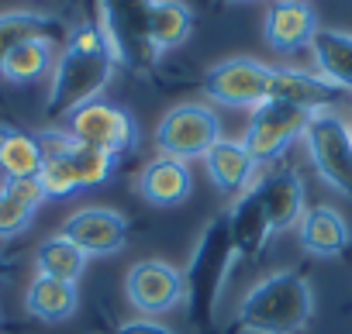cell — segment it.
Segmentation results:
<instances>
[{
	"label": "cell",
	"instance_id": "484cf974",
	"mask_svg": "<svg viewBox=\"0 0 352 334\" xmlns=\"http://www.w3.org/2000/svg\"><path fill=\"white\" fill-rule=\"evenodd\" d=\"M38 183H42L45 197H52V200L73 197V193L80 190V183H76L73 169H69V162H66V155H49V158L42 162V173H38Z\"/></svg>",
	"mask_w": 352,
	"mask_h": 334
},
{
	"label": "cell",
	"instance_id": "7402d4cb",
	"mask_svg": "<svg viewBox=\"0 0 352 334\" xmlns=\"http://www.w3.org/2000/svg\"><path fill=\"white\" fill-rule=\"evenodd\" d=\"M0 173L8 180H25L42 173V148L35 134L0 128Z\"/></svg>",
	"mask_w": 352,
	"mask_h": 334
},
{
	"label": "cell",
	"instance_id": "3957f363",
	"mask_svg": "<svg viewBox=\"0 0 352 334\" xmlns=\"http://www.w3.org/2000/svg\"><path fill=\"white\" fill-rule=\"evenodd\" d=\"M232 262H235V245H232L228 214H225V217H214L201 231V238L194 245V255L187 262V272H184L187 303H190V313H194L197 327H211L214 310H218V296L225 289Z\"/></svg>",
	"mask_w": 352,
	"mask_h": 334
},
{
	"label": "cell",
	"instance_id": "6da1fadb",
	"mask_svg": "<svg viewBox=\"0 0 352 334\" xmlns=\"http://www.w3.org/2000/svg\"><path fill=\"white\" fill-rule=\"evenodd\" d=\"M111 76H114V56H111L104 35L97 32V25L76 28L69 35L63 56L56 59L45 114L49 117H69L80 107L100 100Z\"/></svg>",
	"mask_w": 352,
	"mask_h": 334
},
{
	"label": "cell",
	"instance_id": "9c48e42d",
	"mask_svg": "<svg viewBox=\"0 0 352 334\" xmlns=\"http://www.w3.org/2000/svg\"><path fill=\"white\" fill-rule=\"evenodd\" d=\"M307 117L304 110L297 107H287V104H276V100H266L263 107L252 110V121H249V131L242 138L245 152L252 155V162H270L276 158L294 138H304V128H307Z\"/></svg>",
	"mask_w": 352,
	"mask_h": 334
},
{
	"label": "cell",
	"instance_id": "8fae6325",
	"mask_svg": "<svg viewBox=\"0 0 352 334\" xmlns=\"http://www.w3.org/2000/svg\"><path fill=\"white\" fill-rule=\"evenodd\" d=\"M59 235H66L76 248H83V255H114L128 241V221L124 214L107 207H83L73 217H66Z\"/></svg>",
	"mask_w": 352,
	"mask_h": 334
},
{
	"label": "cell",
	"instance_id": "ba28073f",
	"mask_svg": "<svg viewBox=\"0 0 352 334\" xmlns=\"http://www.w3.org/2000/svg\"><path fill=\"white\" fill-rule=\"evenodd\" d=\"M270 83L273 69L259 59H228L208 73L204 90L225 107H263L270 100Z\"/></svg>",
	"mask_w": 352,
	"mask_h": 334
},
{
	"label": "cell",
	"instance_id": "30bf717a",
	"mask_svg": "<svg viewBox=\"0 0 352 334\" xmlns=\"http://www.w3.org/2000/svg\"><path fill=\"white\" fill-rule=\"evenodd\" d=\"M124 289H128L131 307H138L142 313H166L176 303L187 300L184 272L169 262H159V259L135 262L128 279H124Z\"/></svg>",
	"mask_w": 352,
	"mask_h": 334
},
{
	"label": "cell",
	"instance_id": "cb8c5ba5",
	"mask_svg": "<svg viewBox=\"0 0 352 334\" xmlns=\"http://www.w3.org/2000/svg\"><path fill=\"white\" fill-rule=\"evenodd\" d=\"M35 265H38V276L63 279V283H76V279L83 276L87 255H83V248H76L66 235H52V238H45V241L38 245Z\"/></svg>",
	"mask_w": 352,
	"mask_h": 334
},
{
	"label": "cell",
	"instance_id": "7c38bea8",
	"mask_svg": "<svg viewBox=\"0 0 352 334\" xmlns=\"http://www.w3.org/2000/svg\"><path fill=\"white\" fill-rule=\"evenodd\" d=\"M228 235H232V245H235V259H249L252 262V259L263 255L273 228H270V217H266V204H263L259 183H252L232 204V211H228Z\"/></svg>",
	"mask_w": 352,
	"mask_h": 334
},
{
	"label": "cell",
	"instance_id": "603a6c76",
	"mask_svg": "<svg viewBox=\"0 0 352 334\" xmlns=\"http://www.w3.org/2000/svg\"><path fill=\"white\" fill-rule=\"evenodd\" d=\"M49 69H56V52H52V38H28L21 42L0 66V76L8 83H35L42 80Z\"/></svg>",
	"mask_w": 352,
	"mask_h": 334
},
{
	"label": "cell",
	"instance_id": "4fadbf2b",
	"mask_svg": "<svg viewBox=\"0 0 352 334\" xmlns=\"http://www.w3.org/2000/svg\"><path fill=\"white\" fill-rule=\"evenodd\" d=\"M318 32V18L307 0H273L266 18V42L273 52L290 56L304 45H311Z\"/></svg>",
	"mask_w": 352,
	"mask_h": 334
},
{
	"label": "cell",
	"instance_id": "f546056e",
	"mask_svg": "<svg viewBox=\"0 0 352 334\" xmlns=\"http://www.w3.org/2000/svg\"><path fill=\"white\" fill-rule=\"evenodd\" d=\"M349 134H352V128H349Z\"/></svg>",
	"mask_w": 352,
	"mask_h": 334
},
{
	"label": "cell",
	"instance_id": "ffe728a7",
	"mask_svg": "<svg viewBox=\"0 0 352 334\" xmlns=\"http://www.w3.org/2000/svg\"><path fill=\"white\" fill-rule=\"evenodd\" d=\"M311 52H314L318 73L328 83H335L338 90H352V35L318 28L311 38Z\"/></svg>",
	"mask_w": 352,
	"mask_h": 334
},
{
	"label": "cell",
	"instance_id": "7a4b0ae2",
	"mask_svg": "<svg viewBox=\"0 0 352 334\" xmlns=\"http://www.w3.org/2000/svg\"><path fill=\"white\" fill-rule=\"evenodd\" d=\"M311 313V283L297 272H273L245 293L239 307V327L245 334H297L307 327Z\"/></svg>",
	"mask_w": 352,
	"mask_h": 334
},
{
	"label": "cell",
	"instance_id": "5bb4252c",
	"mask_svg": "<svg viewBox=\"0 0 352 334\" xmlns=\"http://www.w3.org/2000/svg\"><path fill=\"white\" fill-rule=\"evenodd\" d=\"M338 86L328 83L321 73H304V69H273V83H270V100L297 107L304 114H318L328 104L338 100Z\"/></svg>",
	"mask_w": 352,
	"mask_h": 334
},
{
	"label": "cell",
	"instance_id": "83f0119b",
	"mask_svg": "<svg viewBox=\"0 0 352 334\" xmlns=\"http://www.w3.org/2000/svg\"><path fill=\"white\" fill-rule=\"evenodd\" d=\"M4 190L8 193H14L21 204H28L32 211H38L49 197H45V190H42V183H38V176H25V180H4Z\"/></svg>",
	"mask_w": 352,
	"mask_h": 334
},
{
	"label": "cell",
	"instance_id": "e0dca14e",
	"mask_svg": "<svg viewBox=\"0 0 352 334\" xmlns=\"http://www.w3.org/2000/svg\"><path fill=\"white\" fill-rule=\"evenodd\" d=\"M208 162V173H211V183L221 190V193H245L252 187V173H256V162L252 155L245 152L242 141H214L211 152L204 155Z\"/></svg>",
	"mask_w": 352,
	"mask_h": 334
},
{
	"label": "cell",
	"instance_id": "8992f818",
	"mask_svg": "<svg viewBox=\"0 0 352 334\" xmlns=\"http://www.w3.org/2000/svg\"><path fill=\"white\" fill-rule=\"evenodd\" d=\"M155 141L169 158H180V162L201 158L211 152L214 141H221L218 114L204 104H180L159 121Z\"/></svg>",
	"mask_w": 352,
	"mask_h": 334
},
{
	"label": "cell",
	"instance_id": "d6986e66",
	"mask_svg": "<svg viewBox=\"0 0 352 334\" xmlns=\"http://www.w3.org/2000/svg\"><path fill=\"white\" fill-rule=\"evenodd\" d=\"M25 307L32 317L45 320V324H63L76 313L80 307V293L76 283H63V279H49V276H35L28 293H25Z\"/></svg>",
	"mask_w": 352,
	"mask_h": 334
},
{
	"label": "cell",
	"instance_id": "44dd1931",
	"mask_svg": "<svg viewBox=\"0 0 352 334\" xmlns=\"http://www.w3.org/2000/svg\"><path fill=\"white\" fill-rule=\"evenodd\" d=\"M194 28V11L184 0H155L148 14V49L152 56L184 45Z\"/></svg>",
	"mask_w": 352,
	"mask_h": 334
},
{
	"label": "cell",
	"instance_id": "4316f807",
	"mask_svg": "<svg viewBox=\"0 0 352 334\" xmlns=\"http://www.w3.org/2000/svg\"><path fill=\"white\" fill-rule=\"evenodd\" d=\"M32 217H35V211L28 204H21L14 193L0 187V238H14V235L28 231Z\"/></svg>",
	"mask_w": 352,
	"mask_h": 334
},
{
	"label": "cell",
	"instance_id": "ac0fdd59",
	"mask_svg": "<svg viewBox=\"0 0 352 334\" xmlns=\"http://www.w3.org/2000/svg\"><path fill=\"white\" fill-rule=\"evenodd\" d=\"M259 193H263L273 235L300 224V217H304V183H300V176H294V173L266 176V180H259Z\"/></svg>",
	"mask_w": 352,
	"mask_h": 334
},
{
	"label": "cell",
	"instance_id": "277c9868",
	"mask_svg": "<svg viewBox=\"0 0 352 334\" xmlns=\"http://www.w3.org/2000/svg\"><path fill=\"white\" fill-rule=\"evenodd\" d=\"M155 0H97V32L104 35L114 62H148V14Z\"/></svg>",
	"mask_w": 352,
	"mask_h": 334
},
{
	"label": "cell",
	"instance_id": "9a60e30c",
	"mask_svg": "<svg viewBox=\"0 0 352 334\" xmlns=\"http://www.w3.org/2000/svg\"><path fill=\"white\" fill-rule=\"evenodd\" d=\"M190 169L187 162L180 158H169V155H159L152 158L142 176H138V193L152 204V207H176L190 197Z\"/></svg>",
	"mask_w": 352,
	"mask_h": 334
},
{
	"label": "cell",
	"instance_id": "f1b7e54d",
	"mask_svg": "<svg viewBox=\"0 0 352 334\" xmlns=\"http://www.w3.org/2000/svg\"><path fill=\"white\" fill-rule=\"evenodd\" d=\"M114 334H173L166 324H159V320H148V317H142V320H128V324H121Z\"/></svg>",
	"mask_w": 352,
	"mask_h": 334
},
{
	"label": "cell",
	"instance_id": "52a82bcc",
	"mask_svg": "<svg viewBox=\"0 0 352 334\" xmlns=\"http://www.w3.org/2000/svg\"><path fill=\"white\" fill-rule=\"evenodd\" d=\"M66 131L80 145H90V148H100L111 155H121V152L138 145V128H135L131 114L118 104H107V100H94V104L80 107L76 114H69Z\"/></svg>",
	"mask_w": 352,
	"mask_h": 334
},
{
	"label": "cell",
	"instance_id": "5b68a950",
	"mask_svg": "<svg viewBox=\"0 0 352 334\" xmlns=\"http://www.w3.org/2000/svg\"><path fill=\"white\" fill-rule=\"evenodd\" d=\"M304 141L311 148V158L318 165V173L328 187L338 193L352 197V134L349 124L335 114H311L304 128Z\"/></svg>",
	"mask_w": 352,
	"mask_h": 334
},
{
	"label": "cell",
	"instance_id": "d4e9b609",
	"mask_svg": "<svg viewBox=\"0 0 352 334\" xmlns=\"http://www.w3.org/2000/svg\"><path fill=\"white\" fill-rule=\"evenodd\" d=\"M59 32V21L49 14H35V11H8L0 14V66L4 59L28 38H52Z\"/></svg>",
	"mask_w": 352,
	"mask_h": 334
},
{
	"label": "cell",
	"instance_id": "2e32d148",
	"mask_svg": "<svg viewBox=\"0 0 352 334\" xmlns=\"http://www.w3.org/2000/svg\"><path fill=\"white\" fill-rule=\"evenodd\" d=\"M297 231H300L304 252H311L318 259H335V255H342L349 248V224H345V217L335 207L321 204V207L304 211Z\"/></svg>",
	"mask_w": 352,
	"mask_h": 334
}]
</instances>
